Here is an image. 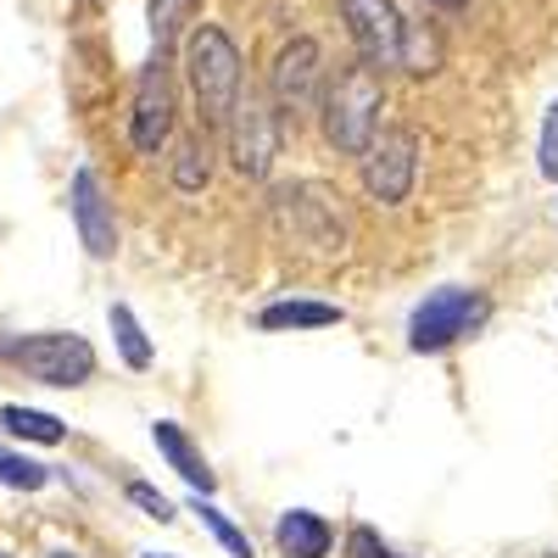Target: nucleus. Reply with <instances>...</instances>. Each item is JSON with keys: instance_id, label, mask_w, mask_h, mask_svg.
<instances>
[{"instance_id": "1a4fd4ad", "label": "nucleus", "mask_w": 558, "mask_h": 558, "mask_svg": "<svg viewBox=\"0 0 558 558\" xmlns=\"http://www.w3.org/2000/svg\"><path fill=\"white\" fill-rule=\"evenodd\" d=\"M341 12H347V28L357 39V62L368 68H402V12H397V0H341Z\"/></svg>"}, {"instance_id": "6ab92c4d", "label": "nucleus", "mask_w": 558, "mask_h": 558, "mask_svg": "<svg viewBox=\"0 0 558 558\" xmlns=\"http://www.w3.org/2000/svg\"><path fill=\"white\" fill-rule=\"evenodd\" d=\"M45 481H51V470L34 458H17V452H0V486H12V492H39Z\"/></svg>"}, {"instance_id": "a878e982", "label": "nucleus", "mask_w": 558, "mask_h": 558, "mask_svg": "<svg viewBox=\"0 0 558 558\" xmlns=\"http://www.w3.org/2000/svg\"><path fill=\"white\" fill-rule=\"evenodd\" d=\"M0 558H7V553H0Z\"/></svg>"}, {"instance_id": "dca6fc26", "label": "nucleus", "mask_w": 558, "mask_h": 558, "mask_svg": "<svg viewBox=\"0 0 558 558\" xmlns=\"http://www.w3.org/2000/svg\"><path fill=\"white\" fill-rule=\"evenodd\" d=\"M112 336H118V352H123V363L129 368H151V341H146V330H140V318L123 307V302H112Z\"/></svg>"}, {"instance_id": "423d86ee", "label": "nucleus", "mask_w": 558, "mask_h": 558, "mask_svg": "<svg viewBox=\"0 0 558 558\" xmlns=\"http://www.w3.org/2000/svg\"><path fill=\"white\" fill-rule=\"evenodd\" d=\"M318 84H324V45L318 39H291V45H279V57L268 68V101L279 118H302L313 112L318 101Z\"/></svg>"}, {"instance_id": "aec40b11", "label": "nucleus", "mask_w": 558, "mask_h": 558, "mask_svg": "<svg viewBox=\"0 0 558 558\" xmlns=\"http://www.w3.org/2000/svg\"><path fill=\"white\" fill-rule=\"evenodd\" d=\"M129 502H134V508H146V514H151L157 525L179 520V514H173V502H168V497H162L157 486H146V481H129Z\"/></svg>"}, {"instance_id": "f03ea898", "label": "nucleus", "mask_w": 558, "mask_h": 558, "mask_svg": "<svg viewBox=\"0 0 558 558\" xmlns=\"http://www.w3.org/2000/svg\"><path fill=\"white\" fill-rule=\"evenodd\" d=\"M184 78L196 89V107H202V123L207 129H223L229 107L241 96V45L229 39L218 23H196V34L184 39Z\"/></svg>"}, {"instance_id": "6e6552de", "label": "nucleus", "mask_w": 558, "mask_h": 558, "mask_svg": "<svg viewBox=\"0 0 558 558\" xmlns=\"http://www.w3.org/2000/svg\"><path fill=\"white\" fill-rule=\"evenodd\" d=\"M413 173H418V134L413 129H386V134L368 140V151H363V191L375 196L380 207L408 202Z\"/></svg>"}, {"instance_id": "2eb2a0df", "label": "nucleus", "mask_w": 558, "mask_h": 558, "mask_svg": "<svg viewBox=\"0 0 558 558\" xmlns=\"http://www.w3.org/2000/svg\"><path fill=\"white\" fill-rule=\"evenodd\" d=\"M0 418H7V430H12V436H23V441H39V447H57V441L68 436V425H62V418L39 413V408H7Z\"/></svg>"}, {"instance_id": "4468645a", "label": "nucleus", "mask_w": 558, "mask_h": 558, "mask_svg": "<svg viewBox=\"0 0 558 558\" xmlns=\"http://www.w3.org/2000/svg\"><path fill=\"white\" fill-rule=\"evenodd\" d=\"M207 179H213V157H207V140L196 134V140H184L179 157H173V184L184 196H196V191H207Z\"/></svg>"}, {"instance_id": "4be33fe9", "label": "nucleus", "mask_w": 558, "mask_h": 558, "mask_svg": "<svg viewBox=\"0 0 558 558\" xmlns=\"http://www.w3.org/2000/svg\"><path fill=\"white\" fill-rule=\"evenodd\" d=\"M347 553H352V558H402L397 547H386V542H380L375 531H368V525H357V531L347 536Z\"/></svg>"}, {"instance_id": "9b49d317", "label": "nucleus", "mask_w": 558, "mask_h": 558, "mask_svg": "<svg viewBox=\"0 0 558 558\" xmlns=\"http://www.w3.org/2000/svg\"><path fill=\"white\" fill-rule=\"evenodd\" d=\"M151 441H157V452L173 463V470L184 475V481H191L196 486V497H207L213 486H218V475L207 470V458L191 447V436H184L179 425H173V418H157V425H151Z\"/></svg>"}, {"instance_id": "412c9836", "label": "nucleus", "mask_w": 558, "mask_h": 558, "mask_svg": "<svg viewBox=\"0 0 558 558\" xmlns=\"http://www.w3.org/2000/svg\"><path fill=\"white\" fill-rule=\"evenodd\" d=\"M536 168H542V179H558V101L547 107V123H542V146H536Z\"/></svg>"}, {"instance_id": "a211bd4d", "label": "nucleus", "mask_w": 558, "mask_h": 558, "mask_svg": "<svg viewBox=\"0 0 558 558\" xmlns=\"http://www.w3.org/2000/svg\"><path fill=\"white\" fill-rule=\"evenodd\" d=\"M196 514H202V525H207V531H213V536H218L229 553H235V558H252V536H246L235 520H229L223 508H213V502H202V497H196Z\"/></svg>"}, {"instance_id": "7ed1b4c3", "label": "nucleus", "mask_w": 558, "mask_h": 558, "mask_svg": "<svg viewBox=\"0 0 558 558\" xmlns=\"http://www.w3.org/2000/svg\"><path fill=\"white\" fill-rule=\"evenodd\" d=\"M223 134H229V162H235V173L241 179H268L274 157H279V140H286V118L274 112L268 89L241 84L235 107H229V118H223Z\"/></svg>"}, {"instance_id": "0eeeda50", "label": "nucleus", "mask_w": 558, "mask_h": 558, "mask_svg": "<svg viewBox=\"0 0 558 558\" xmlns=\"http://www.w3.org/2000/svg\"><path fill=\"white\" fill-rule=\"evenodd\" d=\"M173 134V68L168 57H151L146 73L134 84V107H129V146L140 157H157Z\"/></svg>"}, {"instance_id": "f3484780", "label": "nucleus", "mask_w": 558, "mask_h": 558, "mask_svg": "<svg viewBox=\"0 0 558 558\" xmlns=\"http://www.w3.org/2000/svg\"><path fill=\"white\" fill-rule=\"evenodd\" d=\"M146 7H151V45H157V57H168L196 0H146Z\"/></svg>"}, {"instance_id": "39448f33", "label": "nucleus", "mask_w": 558, "mask_h": 558, "mask_svg": "<svg viewBox=\"0 0 558 558\" xmlns=\"http://www.w3.org/2000/svg\"><path fill=\"white\" fill-rule=\"evenodd\" d=\"M486 324V296L481 291H463V286H441L425 302L413 307L408 318V347L413 352H447L452 341H463L470 330Z\"/></svg>"}, {"instance_id": "f257e3e1", "label": "nucleus", "mask_w": 558, "mask_h": 558, "mask_svg": "<svg viewBox=\"0 0 558 558\" xmlns=\"http://www.w3.org/2000/svg\"><path fill=\"white\" fill-rule=\"evenodd\" d=\"M380 112H386V84L368 62H347L330 89H324V140L341 157H363L368 140L380 134Z\"/></svg>"}, {"instance_id": "ddd939ff", "label": "nucleus", "mask_w": 558, "mask_h": 558, "mask_svg": "<svg viewBox=\"0 0 558 558\" xmlns=\"http://www.w3.org/2000/svg\"><path fill=\"white\" fill-rule=\"evenodd\" d=\"M324 324H341V307H330V302H274V307H263V330H324Z\"/></svg>"}, {"instance_id": "9d476101", "label": "nucleus", "mask_w": 558, "mask_h": 558, "mask_svg": "<svg viewBox=\"0 0 558 558\" xmlns=\"http://www.w3.org/2000/svg\"><path fill=\"white\" fill-rule=\"evenodd\" d=\"M73 223H78V241L89 257H112L118 252V218H112V202H107V184L96 168H78L73 173Z\"/></svg>"}, {"instance_id": "393cba45", "label": "nucleus", "mask_w": 558, "mask_h": 558, "mask_svg": "<svg viewBox=\"0 0 558 558\" xmlns=\"http://www.w3.org/2000/svg\"><path fill=\"white\" fill-rule=\"evenodd\" d=\"M51 558H73V553H51Z\"/></svg>"}, {"instance_id": "b1692460", "label": "nucleus", "mask_w": 558, "mask_h": 558, "mask_svg": "<svg viewBox=\"0 0 558 558\" xmlns=\"http://www.w3.org/2000/svg\"><path fill=\"white\" fill-rule=\"evenodd\" d=\"M146 558H173V553H146Z\"/></svg>"}, {"instance_id": "20e7f679", "label": "nucleus", "mask_w": 558, "mask_h": 558, "mask_svg": "<svg viewBox=\"0 0 558 558\" xmlns=\"http://www.w3.org/2000/svg\"><path fill=\"white\" fill-rule=\"evenodd\" d=\"M0 363H12V368H23L28 380H39V386H84L89 375H96V347H89L84 336H62V330H51V336H23V341H0Z\"/></svg>"}, {"instance_id": "f8f14e48", "label": "nucleus", "mask_w": 558, "mask_h": 558, "mask_svg": "<svg viewBox=\"0 0 558 558\" xmlns=\"http://www.w3.org/2000/svg\"><path fill=\"white\" fill-rule=\"evenodd\" d=\"M274 542H279V553H286V558H324V553H330V542H336V531L324 525L313 508H291V514H279Z\"/></svg>"}, {"instance_id": "5701e85b", "label": "nucleus", "mask_w": 558, "mask_h": 558, "mask_svg": "<svg viewBox=\"0 0 558 558\" xmlns=\"http://www.w3.org/2000/svg\"><path fill=\"white\" fill-rule=\"evenodd\" d=\"M430 7H441V12H458V7H463V0H430Z\"/></svg>"}]
</instances>
